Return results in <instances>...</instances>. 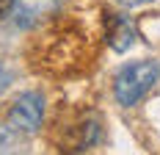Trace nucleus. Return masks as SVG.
Returning a JSON list of instances; mask_svg holds the SVG:
<instances>
[{
	"mask_svg": "<svg viewBox=\"0 0 160 155\" xmlns=\"http://www.w3.org/2000/svg\"><path fill=\"white\" fill-rule=\"evenodd\" d=\"M105 36H108V45L116 50V53H124L130 45H132V28L124 17L119 14H108L105 17Z\"/></svg>",
	"mask_w": 160,
	"mask_h": 155,
	"instance_id": "obj_3",
	"label": "nucleus"
},
{
	"mask_svg": "<svg viewBox=\"0 0 160 155\" xmlns=\"http://www.w3.org/2000/svg\"><path fill=\"white\" fill-rule=\"evenodd\" d=\"M14 14V0H0V19Z\"/></svg>",
	"mask_w": 160,
	"mask_h": 155,
	"instance_id": "obj_5",
	"label": "nucleus"
},
{
	"mask_svg": "<svg viewBox=\"0 0 160 155\" xmlns=\"http://www.w3.org/2000/svg\"><path fill=\"white\" fill-rule=\"evenodd\" d=\"M55 8V0H14V14L22 25H31L39 17L50 14Z\"/></svg>",
	"mask_w": 160,
	"mask_h": 155,
	"instance_id": "obj_4",
	"label": "nucleus"
},
{
	"mask_svg": "<svg viewBox=\"0 0 160 155\" xmlns=\"http://www.w3.org/2000/svg\"><path fill=\"white\" fill-rule=\"evenodd\" d=\"M160 78V67L155 61H141V64H130L116 75V86L113 92L119 97L122 105H135Z\"/></svg>",
	"mask_w": 160,
	"mask_h": 155,
	"instance_id": "obj_1",
	"label": "nucleus"
},
{
	"mask_svg": "<svg viewBox=\"0 0 160 155\" xmlns=\"http://www.w3.org/2000/svg\"><path fill=\"white\" fill-rule=\"evenodd\" d=\"M44 114V100L42 94H22L17 100V105L11 108V127L19 133H31L39 127Z\"/></svg>",
	"mask_w": 160,
	"mask_h": 155,
	"instance_id": "obj_2",
	"label": "nucleus"
},
{
	"mask_svg": "<svg viewBox=\"0 0 160 155\" xmlns=\"http://www.w3.org/2000/svg\"><path fill=\"white\" fill-rule=\"evenodd\" d=\"M6 80H8V75H6V72H3V69H0V89H3V86H6Z\"/></svg>",
	"mask_w": 160,
	"mask_h": 155,
	"instance_id": "obj_7",
	"label": "nucleus"
},
{
	"mask_svg": "<svg viewBox=\"0 0 160 155\" xmlns=\"http://www.w3.org/2000/svg\"><path fill=\"white\" fill-rule=\"evenodd\" d=\"M119 3H124V6H141V3H149V0H119Z\"/></svg>",
	"mask_w": 160,
	"mask_h": 155,
	"instance_id": "obj_6",
	"label": "nucleus"
}]
</instances>
